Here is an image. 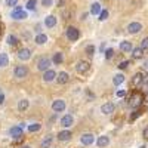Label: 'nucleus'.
<instances>
[{"mask_svg":"<svg viewBox=\"0 0 148 148\" xmlns=\"http://www.w3.org/2000/svg\"><path fill=\"white\" fill-rule=\"evenodd\" d=\"M141 102H142V95H141V93H136V92H135V93L129 98V105H130L132 108L139 107Z\"/></svg>","mask_w":148,"mask_h":148,"instance_id":"f257e3e1","label":"nucleus"},{"mask_svg":"<svg viewBox=\"0 0 148 148\" xmlns=\"http://www.w3.org/2000/svg\"><path fill=\"white\" fill-rule=\"evenodd\" d=\"M28 105H30V104H28L27 99H21V101L18 102V110H19V111H25V110L28 108Z\"/></svg>","mask_w":148,"mask_h":148,"instance_id":"b1692460","label":"nucleus"},{"mask_svg":"<svg viewBox=\"0 0 148 148\" xmlns=\"http://www.w3.org/2000/svg\"><path fill=\"white\" fill-rule=\"evenodd\" d=\"M71 136H73V133L70 130H64V132H59L58 139L59 141H68V139H71Z\"/></svg>","mask_w":148,"mask_h":148,"instance_id":"a211bd4d","label":"nucleus"},{"mask_svg":"<svg viewBox=\"0 0 148 148\" xmlns=\"http://www.w3.org/2000/svg\"><path fill=\"white\" fill-rule=\"evenodd\" d=\"M52 108H53V111H56V113H61V111L65 110V102L62 99H56V101H53Z\"/></svg>","mask_w":148,"mask_h":148,"instance_id":"6e6552de","label":"nucleus"},{"mask_svg":"<svg viewBox=\"0 0 148 148\" xmlns=\"http://www.w3.org/2000/svg\"><path fill=\"white\" fill-rule=\"evenodd\" d=\"M67 37H68L70 42H76L79 37H80V33H79V30H77L76 27H68V30H67Z\"/></svg>","mask_w":148,"mask_h":148,"instance_id":"f03ea898","label":"nucleus"},{"mask_svg":"<svg viewBox=\"0 0 148 148\" xmlns=\"http://www.w3.org/2000/svg\"><path fill=\"white\" fill-rule=\"evenodd\" d=\"M132 49H133V47H132V43H130V42H126V40H125V42L120 43V51H123V52H130Z\"/></svg>","mask_w":148,"mask_h":148,"instance_id":"412c9836","label":"nucleus"},{"mask_svg":"<svg viewBox=\"0 0 148 148\" xmlns=\"http://www.w3.org/2000/svg\"><path fill=\"white\" fill-rule=\"evenodd\" d=\"M86 52H88L89 56H92L93 52H95V47H93V46H88V47H86Z\"/></svg>","mask_w":148,"mask_h":148,"instance_id":"e433bc0d","label":"nucleus"},{"mask_svg":"<svg viewBox=\"0 0 148 148\" xmlns=\"http://www.w3.org/2000/svg\"><path fill=\"white\" fill-rule=\"evenodd\" d=\"M113 56H114V51H113V49H108V51L105 52V58L110 59V58H113Z\"/></svg>","mask_w":148,"mask_h":148,"instance_id":"72a5a7b5","label":"nucleus"},{"mask_svg":"<svg viewBox=\"0 0 148 148\" xmlns=\"http://www.w3.org/2000/svg\"><path fill=\"white\" fill-rule=\"evenodd\" d=\"M40 127H42V126L39 125V123H33V125H30V126H28V130H30L31 133H34V132H39V130H40Z\"/></svg>","mask_w":148,"mask_h":148,"instance_id":"c756f323","label":"nucleus"},{"mask_svg":"<svg viewBox=\"0 0 148 148\" xmlns=\"http://www.w3.org/2000/svg\"><path fill=\"white\" fill-rule=\"evenodd\" d=\"M89 68H90V64L88 62V61H80V62H77V65H76V70H77V73H80V74L88 73Z\"/></svg>","mask_w":148,"mask_h":148,"instance_id":"39448f33","label":"nucleus"},{"mask_svg":"<svg viewBox=\"0 0 148 148\" xmlns=\"http://www.w3.org/2000/svg\"><path fill=\"white\" fill-rule=\"evenodd\" d=\"M6 5H8L9 8H14V6L18 5V0H6Z\"/></svg>","mask_w":148,"mask_h":148,"instance_id":"473e14b6","label":"nucleus"},{"mask_svg":"<svg viewBox=\"0 0 148 148\" xmlns=\"http://www.w3.org/2000/svg\"><path fill=\"white\" fill-rule=\"evenodd\" d=\"M141 47L144 49V51H145V49H148V37H145V39L141 42Z\"/></svg>","mask_w":148,"mask_h":148,"instance_id":"f704fd0d","label":"nucleus"},{"mask_svg":"<svg viewBox=\"0 0 148 148\" xmlns=\"http://www.w3.org/2000/svg\"><path fill=\"white\" fill-rule=\"evenodd\" d=\"M42 5L45 6V8H49L52 5V0H42Z\"/></svg>","mask_w":148,"mask_h":148,"instance_id":"4c0bfd02","label":"nucleus"},{"mask_svg":"<svg viewBox=\"0 0 148 148\" xmlns=\"http://www.w3.org/2000/svg\"><path fill=\"white\" fill-rule=\"evenodd\" d=\"M21 148H30V147H27V145H24V147H21Z\"/></svg>","mask_w":148,"mask_h":148,"instance_id":"a18cd8bd","label":"nucleus"},{"mask_svg":"<svg viewBox=\"0 0 148 148\" xmlns=\"http://www.w3.org/2000/svg\"><path fill=\"white\" fill-rule=\"evenodd\" d=\"M36 5H37V0H28L27 8H28L30 10H34V9H36Z\"/></svg>","mask_w":148,"mask_h":148,"instance_id":"7c9ffc66","label":"nucleus"},{"mask_svg":"<svg viewBox=\"0 0 148 148\" xmlns=\"http://www.w3.org/2000/svg\"><path fill=\"white\" fill-rule=\"evenodd\" d=\"M9 64V58L6 53H0V67H6Z\"/></svg>","mask_w":148,"mask_h":148,"instance_id":"393cba45","label":"nucleus"},{"mask_svg":"<svg viewBox=\"0 0 148 148\" xmlns=\"http://www.w3.org/2000/svg\"><path fill=\"white\" fill-rule=\"evenodd\" d=\"M51 144H52V136H51V135H47V136L43 139V142H42V148H49Z\"/></svg>","mask_w":148,"mask_h":148,"instance_id":"a878e982","label":"nucleus"},{"mask_svg":"<svg viewBox=\"0 0 148 148\" xmlns=\"http://www.w3.org/2000/svg\"><path fill=\"white\" fill-rule=\"evenodd\" d=\"M101 111L104 114H113L114 113V104L113 102H107L101 107Z\"/></svg>","mask_w":148,"mask_h":148,"instance_id":"f8f14e48","label":"nucleus"},{"mask_svg":"<svg viewBox=\"0 0 148 148\" xmlns=\"http://www.w3.org/2000/svg\"><path fill=\"white\" fill-rule=\"evenodd\" d=\"M3 102H5V95L0 93V104H3Z\"/></svg>","mask_w":148,"mask_h":148,"instance_id":"79ce46f5","label":"nucleus"},{"mask_svg":"<svg viewBox=\"0 0 148 148\" xmlns=\"http://www.w3.org/2000/svg\"><path fill=\"white\" fill-rule=\"evenodd\" d=\"M49 65H51V59L49 58H40L37 61V70H40V71H46Z\"/></svg>","mask_w":148,"mask_h":148,"instance_id":"7ed1b4c3","label":"nucleus"},{"mask_svg":"<svg viewBox=\"0 0 148 148\" xmlns=\"http://www.w3.org/2000/svg\"><path fill=\"white\" fill-rule=\"evenodd\" d=\"M132 58L133 59H141L142 56H144V49L142 47H135V49H132Z\"/></svg>","mask_w":148,"mask_h":148,"instance_id":"2eb2a0df","label":"nucleus"},{"mask_svg":"<svg viewBox=\"0 0 148 148\" xmlns=\"http://www.w3.org/2000/svg\"><path fill=\"white\" fill-rule=\"evenodd\" d=\"M127 65H129V61H123V62L119 64V68L120 70H125V68H127Z\"/></svg>","mask_w":148,"mask_h":148,"instance_id":"c9c22d12","label":"nucleus"},{"mask_svg":"<svg viewBox=\"0 0 148 148\" xmlns=\"http://www.w3.org/2000/svg\"><path fill=\"white\" fill-rule=\"evenodd\" d=\"M142 135H144V138H145V139H148V127H145V129H144Z\"/></svg>","mask_w":148,"mask_h":148,"instance_id":"a19ab883","label":"nucleus"},{"mask_svg":"<svg viewBox=\"0 0 148 148\" xmlns=\"http://www.w3.org/2000/svg\"><path fill=\"white\" fill-rule=\"evenodd\" d=\"M107 18H108V10H105V9L101 10V12H99V19H101V21H105Z\"/></svg>","mask_w":148,"mask_h":148,"instance_id":"2f4dec72","label":"nucleus"},{"mask_svg":"<svg viewBox=\"0 0 148 148\" xmlns=\"http://www.w3.org/2000/svg\"><path fill=\"white\" fill-rule=\"evenodd\" d=\"M47 42V36L46 34H37L36 36V43L37 45H45Z\"/></svg>","mask_w":148,"mask_h":148,"instance_id":"4be33fe9","label":"nucleus"},{"mask_svg":"<svg viewBox=\"0 0 148 148\" xmlns=\"http://www.w3.org/2000/svg\"><path fill=\"white\" fill-rule=\"evenodd\" d=\"M141 30H142V25H141L139 22H132V24H129V25H127V31L130 34H136Z\"/></svg>","mask_w":148,"mask_h":148,"instance_id":"0eeeda50","label":"nucleus"},{"mask_svg":"<svg viewBox=\"0 0 148 148\" xmlns=\"http://www.w3.org/2000/svg\"><path fill=\"white\" fill-rule=\"evenodd\" d=\"M116 95H117L119 98H123V96L126 95V92H125V90H117V93H116Z\"/></svg>","mask_w":148,"mask_h":148,"instance_id":"ea45409f","label":"nucleus"},{"mask_svg":"<svg viewBox=\"0 0 148 148\" xmlns=\"http://www.w3.org/2000/svg\"><path fill=\"white\" fill-rule=\"evenodd\" d=\"M73 121H74L73 116L71 114H65L62 119H61V125H62L64 127H70V126H73Z\"/></svg>","mask_w":148,"mask_h":148,"instance_id":"9d476101","label":"nucleus"},{"mask_svg":"<svg viewBox=\"0 0 148 148\" xmlns=\"http://www.w3.org/2000/svg\"><path fill=\"white\" fill-rule=\"evenodd\" d=\"M12 18H15V19H24V18H27V14H25V10H24L21 6H16L14 9V12H12Z\"/></svg>","mask_w":148,"mask_h":148,"instance_id":"20e7f679","label":"nucleus"},{"mask_svg":"<svg viewBox=\"0 0 148 148\" xmlns=\"http://www.w3.org/2000/svg\"><path fill=\"white\" fill-rule=\"evenodd\" d=\"M80 141H82V144H84V145H90V144H93L95 138H93V135H92V133H84Z\"/></svg>","mask_w":148,"mask_h":148,"instance_id":"4468645a","label":"nucleus"},{"mask_svg":"<svg viewBox=\"0 0 148 148\" xmlns=\"http://www.w3.org/2000/svg\"><path fill=\"white\" fill-rule=\"evenodd\" d=\"M68 80H70V76H68L65 71H61V73L58 74V77H56V82H58L59 84H65V83H68Z\"/></svg>","mask_w":148,"mask_h":148,"instance_id":"9b49d317","label":"nucleus"},{"mask_svg":"<svg viewBox=\"0 0 148 148\" xmlns=\"http://www.w3.org/2000/svg\"><path fill=\"white\" fill-rule=\"evenodd\" d=\"M45 25H46V27H49V28L55 27V25H56V18H55L53 15L46 16V19H45Z\"/></svg>","mask_w":148,"mask_h":148,"instance_id":"f3484780","label":"nucleus"},{"mask_svg":"<svg viewBox=\"0 0 148 148\" xmlns=\"http://www.w3.org/2000/svg\"><path fill=\"white\" fill-rule=\"evenodd\" d=\"M144 67H145V68H148V61H145V62H144Z\"/></svg>","mask_w":148,"mask_h":148,"instance_id":"c03bdc74","label":"nucleus"},{"mask_svg":"<svg viewBox=\"0 0 148 148\" xmlns=\"http://www.w3.org/2000/svg\"><path fill=\"white\" fill-rule=\"evenodd\" d=\"M62 59H64V56H62V53H61V52H56V53L53 55V62H55L56 65H59L61 62H62Z\"/></svg>","mask_w":148,"mask_h":148,"instance_id":"bb28decb","label":"nucleus"},{"mask_svg":"<svg viewBox=\"0 0 148 148\" xmlns=\"http://www.w3.org/2000/svg\"><path fill=\"white\" fill-rule=\"evenodd\" d=\"M101 10H102V9H101V5H99V3H93V5L90 6V14H92V15H99Z\"/></svg>","mask_w":148,"mask_h":148,"instance_id":"5701e85b","label":"nucleus"},{"mask_svg":"<svg viewBox=\"0 0 148 148\" xmlns=\"http://www.w3.org/2000/svg\"><path fill=\"white\" fill-rule=\"evenodd\" d=\"M110 144V139H108V136H99L96 139V145L98 147H101V148H104V147H107Z\"/></svg>","mask_w":148,"mask_h":148,"instance_id":"aec40b11","label":"nucleus"},{"mask_svg":"<svg viewBox=\"0 0 148 148\" xmlns=\"http://www.w3.org/2000/svg\"><path fill=\"white\" fill-rule=\"evenodd\" d=\"M8 43H9L10 46H16V45H18V37L14 36V34H10V36L8 37Z\"/></svg>","mask_w":148,"mask_h":148,"instance_id":"c85d7f7f","label":"nucleus"},{"mask_svg":"<svg viewBox=\"0 0 148 148\" xmlns=\"http://www.w3.org/2000/svg\"><path fill=\"white\" fill-rule=\"evenodd\" d=\"M142 77H144V73H136V74L133 76L132 83H133L135 86H142Z\"/></svg>","mask_w":148,"mask_h":148,"instance_id":"6ab92c4d","label":"nucleus"},{"mask_svg":"<svg viewBox=\"0 0 148 148\" xmlns=\"http://www.w3.org/2000/svg\"><path fill=\"white\" fill-rule=\"evenodd\" d=\"M55 77H56V73H55L53 70H49V68H47V70L45 71V74H43V80H45L46 83L55 80Z\"/></svg>","mask_w":148,"mask_h":148,"instance_id":"1a4fd4ad","label":"nucleus"},{"mask_svg":"<svg viewBox=\"0 0 148 148\" xmlns=\"http://www.w3.org/2000/svg\"><path fill=\"white\" fill-rule=\"evenodd\" d=\"M27 74H28V70L25 65H18L15 68V77H18V79H24Z\"/></svg>","mask_w":148,"mask_h":148,"instance_id":"423d86ee","label":"nucleus"},{"mask_svg":"<svg viewBox=\"0 0 148 148\" xmlns=\"http://www.w3.org/2000/svg\"><path fill=\"white\" fill-rule=\"evenodd\" d=\"M30 56H31V52H30V49H27V47L21 49V51L18 52V58H19V59H22V61L30 59Z\"/></svg>","mask_w":148,"mask_h":148,"instance_id":"ddd939ff","label":"nucleus"},{"mask_svg":"<svg viewBox=\"0 0 148 148\" xmlns=\"http://www.w3.org/2000/svg\"><path fill=\"white\" fill-rule=\"evenodd\" d=\"M142 84H148V74L144 73V77H142Z\"/></svg>","mask_w":148,"mask_h":148,"instance_id":"58836bf2","label":"nucleus"},{"mask_svg":"<svg viewBox=\"0 0 148 148\" xmlns=\"http://www.w3.org/2000/svg\"><path fill=\"white\" fill-rule=\"evenodd\" d=\"M2 36H3V25L0 24V37H2Z\"/></svg>","mask_w":148,"mask_h":148,"instance_id":"37998d69","label":"nucleus"},{"mask_svg":"<svg viewBox=\"0 0 148 148\" xmlns=\"http://www.w3.org/2000/svg\"><path fill=\"white\" fill-rule=\"evenodd\" d=\"M123 82H125V76H121V74H117V76H114V79H113V83H114L116 86L121 84Z\"/></svg>","mask_w":148,"mask_h":148,"instance_id":"cd10ccee","label":"nucleus"},{"mask_svg":"<svg viewBox=\"0 0 148 148\" xmlns=\"http://www.w3.org/2000/svg\"><path fill=\"white\" fill-rule=\"evenodd\" d=\"M10 136L12 138H21L22 136V127L21 126H15L10 129Z\"/></svg>","mask_w":148,"mask_h":148,"instance_id":"dca6fc26","label":"nucleus"}]
</instances>
